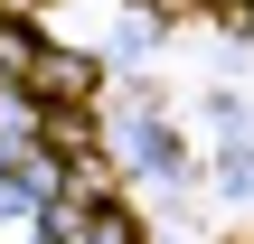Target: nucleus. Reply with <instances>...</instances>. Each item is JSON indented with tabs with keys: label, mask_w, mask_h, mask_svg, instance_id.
<instances>
[{
	"label": "nucleus",
	"mask_w": 254,
	"mask_h": 244,
	"mask_svg": "<svg viewBox=\"0 0 254 244\" xmlns=\"http://www.w3.org/2000/svg\"><path fill=\"white\" fill-rule=\"evenodd\" d=\"M113 160L123 169H141V179H189V150H179V132L132 94L123 113H113Z\"/></svg>",
	"instance_id": "f257e3e1"
}]
</instances>
